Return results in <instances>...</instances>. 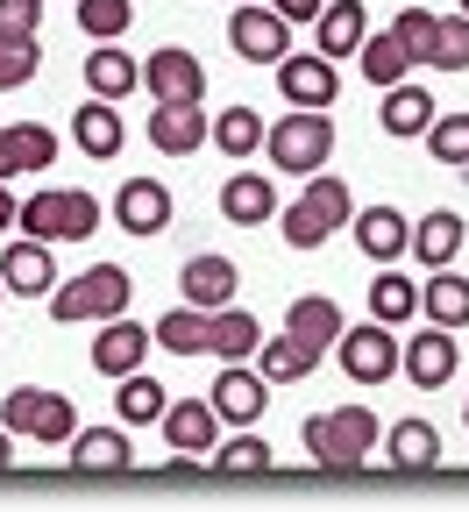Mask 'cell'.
<instances>
[{
  "mask_svg": "<svg viewBox=\"0 0 469 512\" xmlns=\"http://www.w3.org/2000/svg\"><path fill=\"white\" fill-rule=\"evenodd\" d=\"M349 214H356L349 178L313 171L299 200H292V207H278V228H285V242H292V249H320V242H334V235L349 228Z\"/></svg>",
  "mask_w": 469,
  "mask_h": 512,
  "instance_id": "obj_1",
  "label": "cell"
},
{
  "mask_svg": "<svg viewBox=\"0 0 469 512\" xmlns=\"http://www.w3.org/2000/svg\"><path fill=\"white\" fill-rule=\"evenodd\" d=\"M128 299H136V278H128L121 264H93L79 278L50 285V320H64V328H100V320L128 313Z\"/></svg>",
  "mask_w": 469,
  "mask_h": 512,
  "instance_id": "obj_2",
  "label": "cell"
},
{
  "mask_svg": "<svg viewBox=\"0 0 469 512\" xmlns=\"http://www.w3.org/2000/svg\"><path fill=\"white\" fill-rule=\"evenodd\" d=\"M263 157H271L278 171H292V178H313V171L334 157V121H327V107H292V114H278L271 128H263Z\"/></svg>",
  "mask_w": 469,
  "mask_h": 512,
  "instance_id": "obj_3",
  "label": "cell"
},
{
  "mask_svg": "<svg viewBox=\"0 0 469 512\" xmlns=\"http://www.w3.org/2000/svg\"><path fill=\"white\" fill-rule=\"evenodd\" d=\"M370 448H377V413L370 406H334V413L306 420V456L320 470H363Z\"/></svg>",
  "mask_w": 469,
  "mask_h": 512,
  "instance_id": "obj_4",
  "label": "cell"
},
{
  "mask_svg": "<svg viewBox=\"0 0 469 512\" xmlns=\"http://www.w3.org/2000/svg\"><path fill=\"white\" fill-rule=\"evenodd\" d=\"M15 221L36 235V242H86L100 228V200L79 185H50L36 200H15Z\"/></svg>",
  "mask_w": 469,
  "mask_h": 512,
  "instance_id": "obj_5",
  "label": "cell"
},
{
  "mask_svg": "<svg viewBox=\"0 0 469 512\" xmlns=\"http://www.w3.org/2000/svg\"><path fill=\"white\" fill-rule=\"evenodd\" d=\"M0 427H8L15 441H36V448H64V441H72V427H79V413H72V399H64V392L15 384L8 406H0Z\"/></svg>",
  "mask_w": 469,
  "mask_h": 512,
  "instance_id": "obj_6",
  "label": "cell"
},
{
  "mask_svg": "<svg viewBox=\"0 0 469 512\" xmlns=\"http://www.w3.org/2000/svg\"><path fill=\"white\" fill-rule=\"evenodd\" d=\"M334 356H342L349 384H384V377H398V335L384 328V320L342 328V335H334Z\"/></svg>",
  "mask_w": 469,
  "mask_h": 512,
  "instance_id": "obj_7",
  "label": "cell"
},
{
  "mask_svg": "<svg viewBox=\"0 0 469 512\" xmlns=\"http://www.w3.org/2000/svg\"><path fill=\"white\" fill-rule=\"evenodd\" d=\"M228 43H235V57H249V64H278V57L292 50V22L271 8V0H249V8L228 15Z\"/></svg>",
  "mask_w": 469,
  "mask_h": 512,
  "instance_id": "obj_8",
  "label": "cell"
},
{
  "mask_svg": "<svg viewBox=\"0 0 469 512\" xmlns=\"http://www.w3.org/2000/svg\"><path fill=\"white\" fill-rule=\"evenodd\" d=\"M271 72H278L285 107H334V93H342V72H334V57H320V50H285Z\"/></svg>",
  "mask_w": 469,
  "mask_h": 512,
  "instance_id": "obj_9",
  "label": "cell"
},
{
  "mask_svg": "<svg viewBox=\"0 0 469 512\" xmlns=\"http://www.w3.org/2000/svg\"><path fill=\"white\" fill-rule=\"evenodd\" d=\"M207 406L221 413V427H256V420H263V406H271V384H263V370H256V363H221Z\"/></svg>",
  "mask_w": 469,
  "mask_h": 512,
  "instance_id": "obj_10",
  "label": "cell"
},
{
  "mask_svg": "<svg viewBox=\"0 0 469 512\" xmlns=\"http://www.w3.org/2000/svg\"><path fill=\"white\" fill-rule=\"evenodd\" d=\"M462 349H455V328H434L427 320V335H406V349H398V370H406L420 392H441V384L455 377Z\"/></svg>",
  "mask_w": 469,
  "mask_h": 512,
  "instance_id": "obj_11",
  "label": "cell"
},
{
  "mask_svg": "<svg viewBox=\"0 0 469 512\" xmlns=\"http://www.w3.org/2000/svg\"><path fill=\"white\" fill-rule=\"evenodd\" d=\"M114 228H128L136 242L164 235V228H171V185H157V178H128V185L114 192Z\"/></svg>",
  "mask_w": 469,
  "mask_h": 512,
  "instance_id": "obj_12",
  "label": "cell"
},
{
  "mask_svg": "<svg viewBox=\"0 0 469 512\" xmlns=\"http://www.w3.org/2000/svg\"><path fill=\"white\" fill-rule=\"evenodd\" d=\"M143 86H150V100H207V64L178 43H164L143 64Z\"/></svg>",
  "mask_w": 469,
  "mask_h": 512,
  "instance_id": "obj_13",
  "label": "cell"
},
{
  "mask_svg": "<svg viewBox=\"0 0 469 512\" xmlns=\"http://www.w3.org/2000/svg\"><path fill=\"white\" fill-rule=\"evenodd\" d=\"M0 285H8L15 299H50V285H57L50 242H36V235L8 242V249H0Z\"/></svg>",
  "mask_w": 469,
  "mask_h": 512,
  "instance_id": "obj_14",
  "label": "cell"
},
{
  "mask_svg": "<svg viewBox=\"0 0 469 512\" xmlns=\"http://www.w3.org/2000/svg\"><path fill=\"white\" fill-rule=\"evenodd\" d=\"M150 143L164 157H192L199 143H207V107L199 100H157L150 107Z\"/></svg>",
  "mask_w": 469,
  "mask_h": 512,
  "instance_id": "obj_15",
  "label": "cell"
},
{
  "mask_svg": "<svg viewBox=\"0 0 469 512\" xmlns=\"http://www.w3.org/2000/svg\"><path fill=\"white\" fill-rule=\"evenodd\" d=\"M143 356H150V328H136L128 313L100 320V335H93V370H100V377H128V370H143Z\"/></svg>",
  "mask_w": 469,
  "mask_h": 512,
  "instance_id": "obj_16",
  "label": "cell"
},
{
  "mask_svg": "<svg viewBox=\"0 0 469 512\" xmlns=\"http://www.w3.org/2000/svg\"><path fill=\"white\" fill-rule=\"evenodd\" d=\"M157 427H164V441L178 448V456H192V463H199V456H207V448L221 441V413H214L207 399H171Z\"/></svg>",
  "mask_w": 469,
  "mask_h": 512,
  "instance_id": "obj_17",
  "label": "cell"
},
{
  "mask_svg": "<svg viewBox=\"0 0 469 512\" xmlns=\"http://www.w3.org/2000/svg\"><path fill=\"white\" fill-rule=\"evenodd\" d=\"M349 235H356V249L370 256V264H398V256H406L413 221L398 214V207H356V214H349Z\"/></svg>",
  "mask_w": 469,
  "mask_h": 512,
  "instance_id": "obj_18",
  "label": "cell"
},
{
  "mask_svg": "<svg viewBox=\"0 0 469 512\" xmlns=\"http://www.w3.org/2000/svg\"><path fill=\"white\" fill-rule=\"evenodd\" d=\"M178 285H185V306H199V313H214V306H235V264L228 256H214V249H199L192 264L178 271Z\"/></svg>",
  "mask_w": 469,
  "mask_h": 512,
  "instance_id": "obj_19",
  "label": "cell"
},
{
  "mask_svg": "<svg viewBox=\"0 0 469 512\" xmlns=\"http://www.w3.org/2000/svg\"><path fill=\"white\" fill-rule=\"evenodd\" d=\"M406 256H420V271L455 264V256H462V214H455V207L420 214V221H413V235H406Z\"/></svg>",
  "mask_w": 469,
  "mask_h": 512,
  "instance_id": "obj_20",
  "label": "cell"
},
{
  "mask_svg": "<svg viewBox=\"0 0 469 512\" xmlns=\"http://www.w3.org/2000/svg\"><path fill=\"white\" fill-rule=\"evenodd\" d=\"M72 143L93 157V164H107V157H121V143H128V128H121V107L114 100H93L86 93V107L72 114Z\"/></svg>",
  "mask_w": 469,
  "mask_h": 512,
  "instance_id": "obj_21",
  "label": "cell"
},
{
  "mask_svg": "<svg viewBox=\"0 0 469 512\" xmlns=\"http://www.w3.org/2000/svg\"><path fill=\"white\" fill-rule=\"evenodd\" d=\"M221 214L235 228H263V221H278V185L263 178V171H235L221 185Z\"/></svg>",
  "mask_w": 469,
  "mask_h": 512,
  "instance_id": "obj_22",
  "label": "cell"
},
{
  "mask_svg": "<svg viewBox=\"0 0 469 512\" xmlns=\"http://www.w3.org/2000/svg\"><path fill=\"white\" fill-rule=\"evenodd\" d=\"M57 164V136L43 121H8L0 128V178H22V171H43Z\"/></svg>",
  "mask_w": 469,
  "mask_h": 512,
  "instance_id": "obj_23",
  "label": "cell"
},
{
  "mask_svg": "<svg viewBox=\"0 0 469 512\" xmlns=\"http://www.w3.org/2000/svg\"><path fill=\"white\" fill-rule=\"evenodd\" d=\"M377 121H384V136L413 143V136H427V121H434V93H427V86H413V79H398V86H384Z\"/></svg>",
  "mask_w": 469,
  "mask_h": 512,
  "instance_id": "obj_24",
  "label": "cell"
},
{
  "mask_svg": "<svg viewBox=\"0 0 469 512\" xmlns=\"http://www.w3.org/2000/svg\"><path fill=\"white\" fill-rule=\"evenodd\" d=\"M342 328H349V320H342V306H334L327 292H306V299H292V306H285V335H299L313 356H320V349H334V335H342Z\"/></svg>",
  "mask_w": 469,
  "mask_h": 512,
  "instance_id": "obj_25",
  "label": "cell"
},
{
  "mask_svg": "<svg viewBox=\"0 0 469 512\" xmlns=\"http://www.w3.org/2000/svg\"><path fill=\"white\" fill-rule=\"evenodd\" d=\"M136 86H143V64L128 57V50H114V43L86 50V93L93 100H128Z\"/></svg>",
  "mask_w": 469,
  "mask_h": 512,
  "instance_id": "obj_26",
  "label": "cell"
},
{
  "mask_svg": "<svg viewBox=\"0 0 469 512\" xmlns=\"http://www.w3.org/2000/svg\"><path fill=\"white\" fill-rule=\"evenodd\" d=\"M384 441H391V470H406V477L441 470V427L434 420H398Z\"/></svg>",
  "mask_w": 469,
  "mask_h": 512,
  "instance_id": "obj_27",
  "label": "cell"
},
{
  "mask_svg": "<svg viewBox=\"0 0 469 512\" xmlns=\"http://www.w3.org/2000/svg\"><path fill=\"white\" fill-rule=\"evenodd\" d=\"M313 29H320V57H356V43L370 36V15H363V0H327Z\"/></svg>",
  "mask_w": 469,
  "mask_h": 512,
  "instance_id": "obj_28",
  "label": "cell"
},
{
  "mask_svg": "<svg viewBox=\"0 0 469 512\" xmlns=\"http://www.w3.org/2000/svg\"><path fill=\"white\" fill-rule=\"evenodd\" d=\"M256 342H263V328H256L249 313H235V306H214V313H207V356H221V363H249Z\"/></svg>",
  "mask_w": 469,
  "mask_h": 512,
  "instance_id": "obj_29",
  "label": "cell"
},
{
  "mask_svg": "<svg viewBox=\"0 0 469 512\" xmlns=\"http://www.w3.org/2000/svg\"><path fill=\"white\" fill-rule=\"evenodd\" d=\"M420 313L434 320V328H469V278H455L448 264L427 271V285H420Z\"/></svg>",
  "mask_w": 469,
  "mask_h": 512,
  "instance_id": "obj_30",
  "label": "cell"
},
{
  "mask_svg": "<svg viewBox=\"0 0 469 512\" xmlns=\"http://www.w3.org/2000/svg\"><path fill=\"white\" fill-rule=\"evenodd\" d=\"M249 363L263 370V384H299V377H306V370H313L320 356H313V349H306L299 335H263Z\"/></svg>",
  "mask_w": 469,
  "mask_h": 512,
  "instance_id": "obj_31",
  "label": "cell"
},
{
  "mask_svg": "<svg viewBox=\"0 0 469 512\" xmlns=\"http://www.w3.org/2000/svg\"><path fill=\"white\" fill-rule=\"evenodd\" d=\"M413 313H420V285L398 278L391 264H377V278H370V320H384V328H406Z\"/></svg>",
  "mask_w": 469,
  "mask_h": 512,
  "instance_id": "obj_32",
  "label": "cell"
},
{
  "mask_svg": "<svg viewBox=\"0 0 469 512\" xmlns=\"http://www.w3.org/2000/svg\"><path fill=\"white\" fill-rule=\"evenodd\" d=\"M64 448H72L79 470H128V463H136L121 427H72V441H64Z\"/></svg>",
  "mask_w": 469,
  "mask_h": 512,
  "instance_id": "obj_33",
  "label": "cell"
},
{
  "mask_svg": "<svg viewBox=\"0 0 469 512\" xmlns=\"http://www.w3.org/2000/svg\"><path fill=\"white\" fill-rule=\"evenodd\" d=\"M207 136H214V150H221V157H235V164H242V157H256V150H263V114H256V107H221V114L207 121Z\"/></svg>",
  "mask_w": 469,
  "mask_h": 512,
  "instance_id": "obj_34",
  "label": "cell"
},
{
  "mask_svg": "<svg viewBox=\"0 0 469 512\" xmlns=\"http://www.w3.org/2000/svg\"><path fill=\"white\" fill-rule=\"evenodd\" d=\"M356 64H363V79L384 93V86H398V79H413V57L398 50V36L384 29V36H363L356 43Z\"/></svg>",
  "mask_w": 469,
  "mask_h": 512,
  "instance_id": "obj_35",
  "label": "cell"
},
{
  "mask_svg": "<svg viewBox=\"0 0 469 512\" xmlns=\"http://www.w3.org/2000/svg\"><path fill=\"white\" fill-rule=\"evenodd\" d=\"M164 406H171V392H164L157 377H143V370H128V377H121V392H114V413H121L128 427L164 420Z\"/></svg>",
  "mask_w": 469,
  "mask_h": 512,
  "instance_id": "obj_36",
  "label": "cell"
},
{
  "mask_svg": "<svg viewBox=\"0 0 469 512\" xmlns=\"http://www.w3.org/2000/svg\"><path fill=\"white\" fill-rule=\"evenodd\" d=\"M150 342H157V349H171V356H207V313H199V306L164 313L157 328H150Z\"/></svg>",
  "mask_w": 469,
  "mask_h": 512,
  "instance_id": "obj_37",
  "label": "cell"
},
{
  "mask_svg": "<svg viewBox=\"0 0 469 512\" xmlns=\"http://www.w3.org/2000/svg\"><path fill=\"white\" fill-rule=\"evenodd\" d=\"M207 463L221 477H271V448H263L256 434H235V441H214L207 448Z\"/></svg>",
  "mask_w": 469,
  "mask_h": 512,
  "instance_id": "obj_38",
  "label": "cell"
},
{
  "mask_svg": "<svg viewBox=\"0 0 469 512\" xmlns=\"http://www.w3.org/2000/svg\"><path fill=\"white\" fill-rule=\"evenodd\" d=\"M427 72H469V15H434Z\"/></svg>",
  "mask_w": 469,
  "mask_h": 512,
  "instance_id": "obj_39",
  "label": "cell"
},
{
  "mask_svg": "<svg viewBox=\"0 0 469 512\" xmlns=\"http://www.w3.org/2000/svg\"><path fill=\"white\" fill-rule=\"evenodd\" d=\"M36 72H43V50H36V36H8V29H0V93L29 86Z\"/></svg>",
  "mask_w": 469,
  "mask_h": 512,
  "instance_id": "obj_40",
  "label": "cell"
},
{
  "mask_svg": "<svg viewBox=\"0 0 469 512\" xmlns=\"http://www.w3.org/2000/svg\"><path fill=\"white\" fill-rule=\"evenodd\" d=\"M128 22H136V8H128V0H79V29H86L93 43H121Z\"/></svg>",
  "mask_w": 469,
  "mask_h": 512,
  "instance_id": "obj_41",
  "label": "cell"
},
{
  "mask_svg": "<svg viewBox=\"0 0 469 512\" xmlns=\"http://www.w3.org/2000/svg\"><path fill=\"white\" fill-rule=\"evenodd\" d=\"M427 150H434V164H469V114H434Z\"/></svg>",
  "mask_w": 469,
  "mask_h": 512,
  "instance_id": "obj_42",
  "label": "cell"
},
{
  "mask_svg": "<svg viewBox=\"0 0 469 512\" xmlns=\"http://www.w3.org/2000/svg\"><path fill=\"white\" fill-rule=\"evenodd\" d=\"M391 36H398V50H406L413 64H427V43H434V15H427V8H406V15L391 22Z\"/></svg>",
  "mask_w": 469,
  "mask_h": 512,
  "instance_id": "obj_43",
  "label": "cell"
},
{
  "mask_svg": "<svg viewBox=\"0 0 469 512\" xmlns=\"http://www.w3.org/2000/svg\"><path fill=\"white\" fill-rule=\"evenodd\" d=\"M0 29H8V36H36L43 29V0H0Z\"/></svg>",
  "mask_w": 469,
  "mask_h": 512,
  "instance_id": "obj_44",
  "label": "cell"
},
{
  "mask_svg": "<svg viewBox=\"0 0 469 512\" xmlns=\"http://www.w3.org/2000/svg\"><path fill=\"white\" fill-rule=\"evenodd\" d=\"M271 8H278V15H285V22L299 29V22H313V15L327 8V0H271Z\"/></svg>",
  "mask_w": 469,
  "mask_h": 512,
  "instance_id": "obj_45",
  "label": "cell"
},
{
  "mask_svg": "<svg viewBox=\"0 0 469 512\" xmlns=\"http://www.w3.org/2000/svg\"><path fill=\"white\" fill-rule=\"evenodd\" d=\"M15 228V192H8V178H0V235Z\"/></svg>",
  "mask_w": 469,
  "mask_h": 512,
  "instance_id": "obj_46",
  "label": "cell"
},
{
  "mask_svg": "<svg viewBox=\"0 0 469 512\" xmlns=\"http://www.w3.org/2000/svg\"><path fill=\"white\" fill-rule=\"evenodd\" d=\"M8 463H15V434H8V427H0V470H8Z\"/></svg>",
  "mask_w": 469,
  "mask_h": 512,
  "instance_id": "obj_47",
  "label": "cell"
},
{
  "mask_svg": "<svg viewBox=\"0 0 469 512\" xmlns=\"http://www.w3.org/2000/svg\"><path fill=\"white\" fill-rule=\"evenodd\" d=\"M455 8H462V15H469V0H455Z\"/></svg>",
  "mask_w": 469,
  "mask_h": 512,
  "instance_id": "obj_48",
  "label": "cell"
},
{
  "mask_svg": "<svg viewBox=\"0 0 469 512\" xmlns=\"http://www.w3.org/2000/svg\"><path fill=\"white\" fill-rule=\"evenodd\" d=\"M462 420H469V399H462Z\"/></svg>",
  "mask_w": 469,
  "mask_h": 512,
  "instance_id": "obj_49",
  "label": "cell"
},
{
  "mask_svg": "<svg viewBox=\"0 0 469 512\" xmlns=\"http://www.w3.org/2000/svg\"><path fill=\"white\" fill-rule=\"evenodd\" d=\"M0 299H8V285H0Z\"/></svg>",
  "mask_w": 469,
  "mask_h": 512,
  "instance_id": "obj_50",
  "label": "cell"
}]
</instances>
